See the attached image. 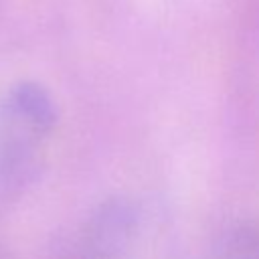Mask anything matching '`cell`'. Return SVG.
Returning a JSON list of instances; mask_svg holds the SVG:
<instances>
[{"mask_svg": "<svg viewBox=\"0 0 259 259\" xmlns=\"http://www.w3.org/2000/svg\"><path fill=\"white\" fill-rule=\"evenodd\" d=\"M59 121L51 91L36 81H18L0 99V176L20 190L42 170V144Z\"/></svg>", "mask_w": 259, "mask_h": 259, "instance_id": "cell-1", "label": "cell"}, {"mask_svg": "<svg viewBox=\"0 0 259 259\" xmlns=\"http://www.w3.org/2000/svg\"><path fill=\"white\" fill-rule=\"evenodd\" d=\"M140 233V206L127 194H109L87 214L79 259H125Z\"/></svg>", "mask_w": 259, "mask_h": 259, "instance_id": "cell-2", "label": "cell"}, {"mask_svg": "<svg viewBox=\"0 0 259 259\" xmlns=\"http://www.w3.org/2000/svg\"><path fill=\"white\" fill-rule=\"evenodd\" d=\"M219 259H259V212L231 223L217 241Z\"/></svg>", "mask_w": 259, "mask_h": 259, "instance_id": "cell-3", "label": "cell"}, {"mask_svg": "<svg viewBox=\"0 0 259 259\" xmlns=\"http://www.w3.org/2000/svg\"><path fill=\"white\" fill-rule=\"evenodd\" d=\"M0 259H16L14 253H12L4 243H0Z\"/></svg>", "mask_w": 259, "mask_h": 259, "instance_id": "cell-4", "label": "cell"}]
</instances>
